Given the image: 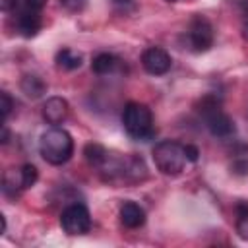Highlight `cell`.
Segmentation results:
<instances>
[{"label": "cell", "mask_w": 248, "mask_h": 248, "mask_svg": "<svg viewBox=\"0 0 248 248\" xmlns=\"http://www.w3.org/2000/svg\"><path fill=\"white\" fill-rule=\"evenodd\" d=\"M39 153L50 165H64L74 155V140L64 128L52 126L39 140Z\"/></svg>", "instance_id": "1"}, {"label": "cell", "mask_w": 248, "mask_h": 248, "mask_svg": "<svg viewBox=\"0 0 248 248\" xmlns=\"http://www.w3.org/2000/svg\"><path fill=\"white\" fill-rule=\"evenodd\" d=\"M122 124L126 134L132 140L138 141H147L155 136V126H153V112L147 105L130 101L126 103L122 110Z\"/></svg>", "instance_id": "2"}, {"label": "cell", "mask_w": 248, "mask_h": 248, "mask_svg": "<svg viewBox=\"0 0 248 248\" xmlns=\"http://www.w3.org/2000/svg\"><path fill=\"white\" fill-rule=\"evenodd\" d=\"M198 112H200L205 128L209 130L211 136H215V138H231L234 134V130H236L234 122L223 110L221 101L215 95H205L198 103Z\"/></svg>", "instance_id": "3"}, {"label": "cell", "mask_w": 248, "mask_h": 248, "mask_svg": "<svg viewBox=\"0 0 248 248\" xmlns=\"http://www.w3.org/2000/svg\"><path fill=\"white\" fill-rule=\"evenodd\" d=\"M153 161L157 170L167 176H178L184 170L186 163H190L186 157V145L176 140H163L155 143Z\"/></svg>", "instance_id": "4"}, {"label": "cell", "mask_w": 248, "mask_h": 248, "mask_svg": "<svg viewBox=\"0 0 248 248\" xmlns=\"http://www.w3.org/2000/svg\"><path fill=\"white\" fill-rule=\"evenodd\" d=\"M60 227L70 236H79V234L89 232V229H91V213H89V209L79 202L66 205L62 209V213H60Z\"/></svg>", "instance_id": "5"}, {"label": "cell", "mask_w": 248, "mask_h": 248, "mask_svg": "<svg viewBox=\"0 0 248 248\" xmlns=\"http://www.w3.org/2000/svg\"><path fill=\"white\" fill-rule=\"evenodd\" d=\"M186 37H188V46H190L194 52H205V50L211 48L213 39H215L213 25L209 23L207 17H203V16H194L192 21H190V25H188Z\"/></svg>", "instance_id": "6"}, {"label": "cell", "mask_w": 248, "mask_h": 248, "mask_svg": "<svg viewBox=\"0 0 248 248\" xmlns=\"http://www.w3.org/2000/svg\"><path fill=\"white\" fill-rule=\"evenodd\" d=\"M141 66L151 76H165L172 66V58L165 48L149 46L141 52Z\"/></svg>", "instance_id": "7"}, {"label": "cell", "mask_w": 248, "mask_h": 248, "mask_svg": "<svg viewBox=\"0 0 248 248\" xmlns=\"http://www.w3.org/2000/svg\"><path fill=\"white\" fill-rule=\"evenodd\" d=\"M43 27V17H41V12L37 10H29V8H21L17 17H16V29L21 37H35Z\"/></svg>", "instance_id": "8"}, {"label": "cell", "mask_w": 248, "mask_h": 248, "mask_svg": "<svg viewBox=\"0 0 248 248\" xmlns=\"http://www.w3.org/2000/svg\"><path fill=\"white\" fill-rule=\"evenodd\" d=\"M41 112H43V118L48 124L56 126V124H62L66 120V116L70 112V107H68V101L66 99H62V97H50V99L45 101Z\"/></svg>", "instance_id": "9"}, {"label": "cell", "mask_w": 248, "mask_h": 248, "mask_svg": "<svg viewBox=\"0 0 248 248\" xmlns=\"http://www.w3.org/2000/svg\"><path fill=\"white\" fill-rule=\"evenodd\" d=\"M118 217H120V223L126 229H140L145 223V211H143V207L140 203L132 202V200H126L120 205Z\"/></svg>", "instance_id": "10"}, {"label": "cell", "mask_w": 248, "mask_h": 248, "mask_svg": "<svg viewBox=\"0 0 248 248\" xmlns=\"http://www.w3.org/2000/svg\"><path fill=\"white\" fill-rule=\"evenodd\" d=\"M147 178V167L141 157L138 155H126L124 157V169H122V180L124 182H141Z\"/></svg>", "instance_id": "11"}, {"label": "cell", "mask_w": 248, "mask_h": 248, "mask_svg": "<svg viewBox=\"0 0 248 248\" xmlns=\"http://www.w3.org/2000/svg\"><path fill=\"white\" fill-rule=\"evenodd\" d=\"M54 62L60 70H66V72H72V70H78L83 62L81 54L74 48H60L54 56Z\"/></svg>", "instance_id": "12"}, {"label": "cell", "mask_w": 248, "mask_h": 248, "mask_svg": "<svg viewBox=\"0 0 248 248\" xmlns=\"http://www.w3.org/2000/svg\"><path fill=\"white\" fill-rule=\"evenodd\" d=\"M21 91L29 97V99H39L46 93V83L39 78V76H33V74H25L21 78Z\"/></svg>", "instance_id": "13"}, {"label": "cell", "mask_w": 248, "mask_h": 248, "mask_svg": "<svg viewBox=\"0 0 248 248\" xmlns=\"http://www.w3.org/2000/svg\"><path fill=\"white\" fill-rule=\"evenodd\" d=\"M118 62L120 60L114 54H110V52H99L91 60V70L95 74H99V76H105V74H110L112 70H116Z\"/></svg>", "instance_id": "14"}, {"label": "cell", "mask_w": 248, "mask_h": 248, "mask_svg": "<svg viewBox=\"0 0 248 248\" xmlns=\"http://www.w3.org/2000/svg\"><path fill=\"white\" fill-rule=\"evenodd\" d=\"M2 190L6 196H17L23 190L19 169H8L2 176Z\"/></svg>", "instance_id": "15"}, {"label": "cell", "mask_w": 248, "mask_h": 248, "mask_svg": "<svg viewBox=\"0 0 248 248\" xmlns=\"http://www.w3.org/2000/svg\"><path fill=\"white\" fill-rule=\"evenodd\" d=\"M83 155H85V161H87L93 169H99V167L105 163V159L108 157V151H107V147H103L101 143L91 141V143H87V145L83 147Z\"/></svg>", "instance_id": "16"}, {"label": "cell", "mask_w": 248, "mask_h": 248, "mask_svg": "<svg viewBox=\"0 0 248 248\" xmlns=\"http://www.w3.org/2000/svg\"><path fill=\"white\" fill-rule=\"evenodd\" d=\"M236 232L242 240H248V203L238 202L236 203Z\"/></svg>", "instance_id": "17"}, {"label": "cell", "mask_w": 248, "mask_h": 248, "mask_svg": "<svg viewBox=\"0 0 248 248\" xmlns=\"http://www.w3.org/2000/svg\"><path fill=\"white\" fill-rule=\"evenodd\" d=\"M19 172H21V184H23V190L31 188V186L37 182V178H39V170H37V167L31 165V163L21 165V167H19Z\"/></svg>", "instance_id": "18"}, {"label": "cell", "mask_w": 248, "mask_h": 248, "mask_svg": "<svg viewBox=\"0 0 248 248\" xmlns=\"http://www.w3.org/2000/svg\"><path fill=\"white\" fill-rule=\"evenodd\" d=\"M0 108H2V118L6 120L10 116V112H12V108H14V101H12V97H10L8 91H2L0 93Z\"/></svg>", "instance_id": "19"}, {"label": "cell", "mask_w": 248, "mask_h": 248, "mask_svg": "<svg viewBox=\"0 0 248 248\" xmlns=\"http://www.w3.org/2000/svg\"><path fill=\"white\" fill-rule=\"evenodd\" d=\"M60 6L66 10V12H81L85 6H87V0H60Z\"/></svg>", "instance_id": "20"}, {"label": "cell", "mask_w": 248, "mask_h": 248, "mask_svg": "<svg viewBox=\"0 0 248 248\" xmlns=\"http://www.w3.org/2000/svg\"><path fill=\"white\" fill-rule=\"evenodd\" d=\"M231 170L234 174H248V161L246 159H236L232 165H231Z\"/></svg>", "instance_id": "21"}, {"label": "cell", "mask_w": 248, "mask_h": 248, "mask_svg": "<svg viewBox=\"0 0 248 248\" xmlns=\"http://www.w3.org/2000/svg\"><path fill=\"white\" fill-rule=\"evenodd\" d=\"M48 0H23V8H29V10H37V12H43V8L46 6Z\"/></svg>", "instance_id": "22"}, {"label": "cell", "mask_w": 248, "mask_h": 248, "mask_svg": "<svg viewBox=\"0 0 248 248\" xmlns=\"http://www.w3.org/2000/svg\"><path fill=\"white\" fill-rule=\"evenodd\" d=\"M240 10H242V16H244L242 33H244V37L248 39V0H242V2H240Z\"/></svg>", "instance_id": "23"}, {"label": "cell", "mask_w": 248, "mask_h": 248, "mask_svg": "<svg viewBox=\"0 0 248 248\" xmlns=\"http://www.w3.org/2000/svg\"><path fill=\"white\" fill-rule=\"evenodd\" d=\"M186 157H188V161H190V163H196V161H198V157H200L198 147H196V145L186 143Z\"/></svg>", "instance_id": "24"}, {"label": "cell", "mask_w": 248, "mask_h": 248, "mask_svg": "<svg viewBox=\"0 0 248 248\" xmlns=\"http://www.w3.org/2000/svg\"><path fill=\"white\" fill-rule=\"evenodd\" d=\"M17 2L19 0H0V10L2 12H10V10H14L17 6Z\"/></svg>", "instance_id": "25"}, {"label": "cell", "mask_w": 248, "mask_h": 248, "mask_svg": "<svg viewBox=\"0 0 248 248\" xmlns=\"http://www.w3.org/2000/svg\"><path fill=\"white\" fill-rule=\"evenodd\" d=\"M8 140H10V132H8V126L4 124L2 126V143H8Z\"/></svg>", "instance_id": "26"}, {"label": "cell", "mask_w": 248, "mask_h": 248, "mask_svg": "<svg viewBox=\"0 0 248 248\" xmlns=\"http://www.w3.org/2000/svg\"><path fill=\"white\" fill-rule=\"evenodd\" d=\"M112 2H116V4H126V2H130V0H112Z\"/></svg>", "instance_id": "27"}, {"label": "cell", "mask_w": 248, "mask_h": 248, "mask_svg": "<svg viewBox=\"0 0 248 248\" xmlns=\"http://www.w3.org/2000/svg\"><path fill=\"white\" fill-rule=\"evenodd\" d=\"M169 2H174V0H169Z\"/></svg>", "instance_id": "28"}]
</instances>
